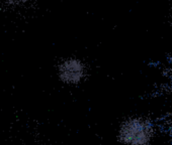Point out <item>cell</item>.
<instances>
[{"mask_svg":"<svg viewBox=\"0 0 172 145\" xmlns=\"http://www.w3.org/2000/svg\"><path fill=\"white\" fill-rule=\"evenodd\" d=\"M22 0H0V4L1 3H14V2H19Z\"/></svg>","mask_w":172,"mask_h":145,"instance_id":"3957f363","label":"cell"},{"mask_svg":"<svg viewBox=\"0 0 172 145\" xmlns=\"http://www.w3.org/2000/svg\"><path fill=\"white\" fill-rule=\"evenodd\" d=\"M86 74L85 65L78 58H69L59 67V77L66 84H79Z\"/></svg>","mask_w":172,"mask_h":145,"instance_id":"7a4b0ae2","label":"cell"},{"mask_svg":"<svg viewBox=\"0 0 172 145\" xmlns=\"http://www.w3.org/2000/svg\"><path fill=\"white\" fill-rule=\"evenodd\" d=\"M154 129L149 121L131 118L125 121L119 131V139L123 145H150Z\"/></svg>","mask_w":172,"mask_h":145,"instance_id":"6da1fadb","label":"cell"}]
</instances>
